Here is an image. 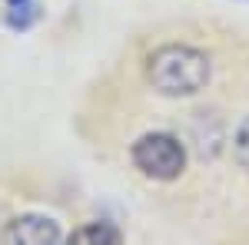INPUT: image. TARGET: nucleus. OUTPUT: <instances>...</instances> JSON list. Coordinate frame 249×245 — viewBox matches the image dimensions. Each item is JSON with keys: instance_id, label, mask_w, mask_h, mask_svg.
<instances>
[{"instance_id": "f257e3e1", "label": "nucleus", "mask_w": 249, "mask_h": 245, "mask_svg": "<svg viewBox=\"0 0 249 245\" xmlns=\"http://www.w3.org/2000/svg\"><path fill=\"white\" fill-rule=\"evenodd\" d=\"M146 76H150L153 90H160L163 96H193L210 83V60L196 47L166 43L150 53Z\"/></svg>"}, {"instance_id": "f03ea898", "label": "nucleus", "mask_w": 249, "mask_h": 245, "mask_svg": "<svg viewBox=\"0 0 249 245\" xmlns=\"http://www.w3.org/2000/svg\"><path fill=\"white\" fill-rule=\"evenodd\" d=\"M133 166L150 179L170 182L186 169V149L170 132H146L133 143Z\"/></svg>"}, {"instance_id": "7ed1b4c3", "label": "nucleus", "mask_w": 249, "mask_h": 245, "mask_svg": "<svg viewBox=\"0 0 249 245\" xmlns=\"http://www.w3.org/2000/svg\"><path fill=\"white\" fill-rule=\"evenodd\" d=\"M60 242V226L47 215H17L7 222L0 245H57Z\"/></svg>"}, {"instance_id": "20e7f679", "label": "nucleus", "mask_w": 249, "mask_h": 245, "mask_svg": "<svg viewBox=\"0 0 249 245\" xmlns=\"http://www.w3.org/2000/svg\"><path fill=\"white\" fill-rule=\"evenodd\" d=\"M67 245H120V232L110 222H90V226L77 229Z\"/></svg>"}, {"instance_id": "39448f33", "label": "nucleus", "mask_w": 249, "mask_h": 245, "mask_svg": "<svg viewBox=\"0 0 249 245\" xmlns=\"http://www.w3.org/2000/svg\"><path fill=\"white\" fill-rule=\"evenodd\" d=\"M37 17H40L37 0H7V23H10L14 30H27V27H34Z\"/></svg>"}, {"instance_id": "423d86ee", "label": "nucleus", "mask_w": 249, "mask_h": 245, "mask_svg": "<svg viewBox=\"0 0 249 245\" xmlns=\"http://www.w3.org/2000/svg\"><path fill=\"white\" fill-rule=\"evenodd\" d=\"M232 152H236V163L249 172V116L239 123L236 130V139H232Z\"/></svg>"}]
</instances>
